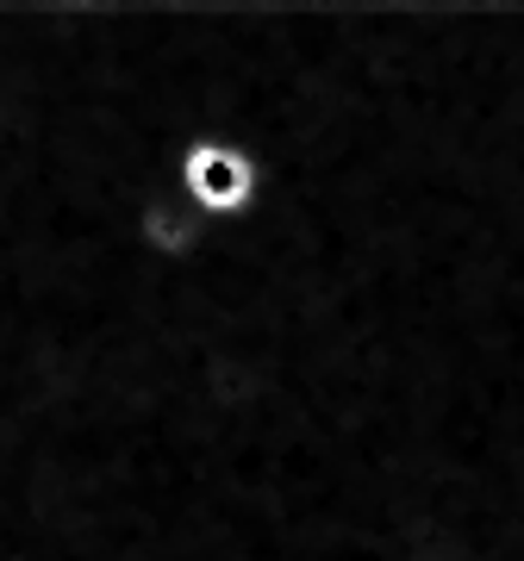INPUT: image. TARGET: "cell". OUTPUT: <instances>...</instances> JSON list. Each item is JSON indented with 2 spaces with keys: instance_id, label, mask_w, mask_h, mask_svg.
I'll return each mask as SVG.
<instances>
[{
  "instance_id": "obj_1",
  "label": "cell",
  "mask_w": 524,
  "mask_h": 561,
  "mask_svg": "<svg viewBox=\"0 0 524 561\" xmlns=\"http://www.w3.org/2000/svg\"><path fill=\"white\" fill-rule=\"evenodd\" d=\"M182 194L201 206L206 219H243L262 194V169H257V150L238 138H219V131H201L187 138L182 150Z\"/></svg>"
},
{
  "instance_id": "obj_2",
  "label": "cell",
  "mask_w": 524,
  "mask_h": 561,
  "mask_svg": "<svg viewBox=\"0 0 524 561\" xmlns=\"http://www.w3.org/2000/svg\"><path fill=\"white\" fill-rule=\"evenodd\" d=\"M213 238V219H206L201 206L182 194V175L150 187L138 206V250L157 262H194Z\"/></svg>"
}]
</instances>
